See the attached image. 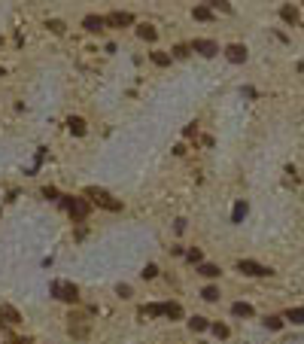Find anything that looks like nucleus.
<instances>
[{"mask_svg": "<svg viewBox=\"0 0 304 344\" xmlns=\"http://www.w3.org/2000/svg\"><path fill=\"white\" fill-rule=\"evenodd\" d=\"M85 198L88 201H95L98 207H103V210H122V201H116V198L110 195V192H103V189H98V186H88L85 189Z\"/></svg>", "mask_w": 304, "mask_h": 344, "instance_id": "f257e3e1", "label": "nucleus"}, {"mask_svg": "<svg viewBox=\"0 0 304 344\" xmlns=\"http://www.w3.org/2000/svg\"><path fill=\"white\" fill-rule=\"evenodd\" d=\"M52 296L55 299H61V302H70V305H76V299H79V289L70 283V280H55L52 283Z\"/></svg>", "mask_w": 304, "mask_h": 344, "instance_id": "f03ea898", "label": "nucleus"}, {"mask_svg": "<svg viewBox=\"0 0 304 344\" xmlns=\"http://www.w3.org/2000/svg\"><path fill=\"white\" fill-rule=\"evenodd\" d=\"M67 320H70V323H67V332H70V335H73V338H88V329H92V323H88L85 314H70Z\"/></svg>", "mask_w": 304, "mask_h": 344, "instance_id": "7ed1b4c3", "label": "nucleus"}, {"mask_svg": "<svg viewBox=\"0 0 304 344\" xmlns=\"http://www.w3.org/2000/svg\"><path fill=\"white\" fill-rule=\"evenodd\" d=\"M237 271H240V274H246V277H271V274H274L268 265H259V262H253V259H240V262H237Z\"/></svg>", "mask_w": 304, "mask_h": 344, "instance_id": "20e7f679", "label": "nucleus"}, {"mask_svg": "<svg viewBox=\"0 0 304 344\" xmlns=\"http://www.w3.org/2000/svg\"><path fill=\"white\" fill-rule=\"evenodd\" d=\"M67 210H70V216L73 220H85L88 216V198H67Z\"/></svg>", "mask_w": 304, "mask_h": 344, "instance_id": "39448f33", "label": "nucleus"}, {"mask_svg": "<svg viewBox=\"0 0 304 344\" xmlns=\"http://www.w3.org/2000/svg\"><path fill=\"white\" fill-rule=\"evenodd\" d=\"M192 52H198V55H204V58H213L219 52V46L213 43V40H195L192 43Z\"/></svg>", "mask_w": 304, "mask_h": 344, "instance_id": "423d86ee", "label": "nucleus"}, {"mask_svg": "<svg viewBox=\"0 0 304 344\" xmlns=\"http://www.w3.org/2000/svg\"><path fill=\"white\" fill-rule=\"evenodd\" d=\"M103 22L110 25V28H128V25L134 22V15H131V12H110Z\"/></svg>", "mask_w": 304, "mask_h": 344, "instance_id": "0eeeda50", "label": "nucleus"}, {"mask_svg": "<svg viewBox=\"0 0 304 344\" xmlns=\"http://www.w3.org/2000/svg\"><path fill=\"white\" fill-rule=\"evenodd\" d=\"M225 55H228V61L243 64V61H246V46H240V43H231V46L225 49Z\"/></svg>", "mask_w": 304, "mask_h": 344, "instance_id": "6e6552de", "label": "nucleus"}, {"mask_svg": "<svg viewBox=\"0 0 304 344\" xmlns=\"http://www.w3.org/2000/svg\"><path fill=\"white\" fill-rule=\"evenodd\" d=\"M82 28L92 31V34H101V31L106 28V22L101 19V15H85V19H82Z\"/></svg>", "mask_w": 304, "mask_h": 344, "instance_id": "1a4fd4ad", "label": "nucleus"}, {"mask_svg": "<svg viewBox=\"0 0 304 344\" xmlns=\"http://www.w3.org/2000/svg\"><path fill=\"white\" fill-rule=\"evenodd\" d=\"M0 320H6L9 326H15V323H22V314L15 311L12 305H0Z\"/></svg>", "mask_w": 304, "mask_h": 344, "instance_id": "9d476101", "label": "nucleus"}, {"mask_svg": "<svg viewBox=\"0 0 304 344\" xmlns=\"http://www.w3.org/2000/svg\"><path fill=\"white\" fill-rule=\"evenodd\" d=\"M162 317H168V320H180V317H183V307L176 305V302H168V305H162Z\"/></svg>", "mask_w": 304, "mask_h": 344, "instance_id": "9b49d317", "label": "nucleus"}, {"mask_svg": "<svg viewBox=\"0 0 304 344\" xmlns=\"http://www.w3.org/2000/svg\"><path fill=\"white\" fill-rule=\"evenodd\" d=\"M137 37H140V40H146V43H155L158 31H155L152 25H140V28H137Z\"/></svg>", "mask_w": 304, "mask_h": 344, "instance_id": "f8f14e48", "label": "nucleus"}, {"mask_svg": "<svg viewBox=\"0 0 304 344\" xmlns=\"http://www.w3.org/2000/svg\"><path fill=\"white\" fill-rule=\"evenodd\" d=\"M67 128H70V134L82 137V134H85V122H82L79 116H70V119H67Z\"/></svg>", "mask_w": 304, "mask_h": 344, "instance_id": "ddd939ff", "label": "nucleus"}, {"mask_svg": "<svg viewBox=\"0 0 304 344\" xmlns=\"http://www.w3.org/2000/svg\"><path fill=\"white\" fill-rule=\"evenodd\" d=\"M231 314H235V317H253V305H246V302H235V305H231Z\"/></svg>", "mask_w": 304, "mask_h": 344, "instance_id": "4468645a", "label": "nucleus"}, {"mask_svg": "<svg viewBox=\"0 0 304 344\" xmlns=\"http://www.w3.org/2000/svg\"><path fill=\"white\" fill-rule=\"evenodd\" d=\"M280 19H283L286 25H295V22H298V9H295V6H283V9H280Z\"/></svg>", "mask_w": 304, "mask_h": 344, "instance_id": "2eb2a0df", "label": "nucleus"}, {"mask_svg": "<svg viewBox=\"0 0 304 344\" xmlns=\"http://www.w3.org/2000/svg\"><path fill=\"white\" fill-rule=\"evenodd\" d=\"M192 15H195L198 22H210V19H213V9H210V6H195Z\"/></svg>", "mask_w": 304, "mask_h": 344, "instance_id": "dca6fc26", "label": "nucleus"}, {"mask_svg": "<svg viewBox=\"0 0 304 344\" xmlns=\"http://www.w3.org/2000/svg\"><path fill=\"white\" fill-rule=\"evenodd\" d=\"M149 58H152L155 67H168V64H170V55H168V52H152Z\"/></svg>", "mask_w": 304, "mask_h": 344, "instance_id": "f3484780", "label": "nucleus"}, {"mask_svg": "<svg viewBox=\"0 0 304 344\" xmlns=\"http://www.w3.org/2000/svg\"><path fill=\"white\" fill-rule=\"evenodd\" d=\"M286 320H292L295 326H304V307H292V311L286 314Z\"/></svg>", "mask_w": 304, "mask_h": 344, "instance_id": "a211bd4d", "label": "nucleus"}, {"mask_svg": "<svg viewBox=\"0 0 304 344\" xmlns=\"http://www.w3.org/2000/svg\"><path fill=\"white\" fill-rule=\"evenodd\" d=\"M189 326H192V332H204V329H210V323H207L204 317H192Z\"/></svg>", "mask_w": 304, "mask_h": 344, "instance_id": "6ab92c4d", "label": "nucleus"}, {"mask_svg": "<svg viewBox=\"0 0 304 344\" xmlns=\"http://www.w3.org/2000/svg\"><path fill=\"white\" fill-rule=\"evenodd\" d=\"M198 271H201L204 277H219V274H222V271H219V265H210V262H207V265H201Z\"/></svg>", "mask_w": 304, "mask_h": 344, "instance_id": "aec40b11", "label": "nucleus"}, {"mask_svg": "<svg viewBox=\"0 0 304 344\" xmlns=\"http://www.w3.org/2000/svg\"><path fill=\"white\" fill-rule=\"evenodd\" d=\"M210 329H213V335H216V338H228V335H231L225 323H213V326H210Z\"/></svg>", "mask_w": 304, "mask_h": 344, "instance_id": "412c9836", "label": "nucleus"}, {"mask_svg": "<svg viewBox=\"0 0 304 344\" xmlns=\"http://www.w3.org/2000/svg\"><path fill=\"white\" fill-rule=\"evenodd\" d=\"M243 216H246V204H243V201H237V204H235V213H231V220H235V223H240Z\"/></svg>", "mask_w": 304, "mask_h": 344, "instance_id": "4be33fe9", "label": "nucleus"}, {"mask_svg": "<svg viewBox=\"0 0 304 344\" xmlns=\"http://www.w3.org/2000/svg\"><path fill=\"white\" fill-rule=\"evenodd\" d=\"M201 296H204L207 302H216V299H219V289H216V286H204V293H201Z\"/></svg>", "mask_w": 304, "mask_h": 344, "instance_id": "5701e85b", "label": "nucleus"}, {"mask_svg": "<svg viewBox=\"0 0 304 344\" xmlns=\"http://www.w3.org/2000/svg\"><path fill=\"white\" fill-rule=\"evenodd\" d=\"M49 31H52V34H58V37H61V34H64V22L52 19V22H49Z\"/></svg>", "mask_w": 304, "mask_h": 344, "instance_id": "b1692460", "label": "nucleus"}, {"mask_svg": "<svg viewBox=\"0 0 304 344\" xmlns=\"http://www.w3.org/2000/svg\"><path fill=\"white\" fill-rule=\"evenodd\" d=\"M265 326H268V329H283V320H280V317H268Z\"/></svg>", "mask_w": 304, "mask_h": 344, "instance_id": "393cba45", "label": "nucleus"}, {"mask_svg": "<svg viewBox=\"0 0 304 344\" xmlns=\"http://www.w3.org/2000/svg\"><path fill=\"white\" fill-rule=\"evenodd\" d=\"M213 6L222 9V12H231V3H228V0H213Z\"/></svg>", "mask_w": 304, "mask_h": 344, "instance_id": "a878e982", "label": "nucleus"}, {"mask_svg": "<svg viewBox=\"0 0 304 344\" xmlns=\"http://www.w3.org/2000/svg\"><path fill=\"white\" fill-rule=\"evenodd\" d=\"M189 52H192L189 46H176V49H173V55H176V58H186V55H189Z\"/></svg>", "mask_w": 304, "mask_h": 344, "instance_id": "bb28decb", "label": "nucleus"}, {"mask_svg": "<svg viewBox=\"0 0 304 344\" xmlns=\"http://www.w3.org/2000/svg\"><path fill=\"white\" fill-rule=\"evenodd\" d=\"M155 274H158V268H155V265H146V271H143V277H146V280H152Z\"/></svg>", "mask_w": 304, "mask_h": 344, "instance_id": "cd10ccee", "label": "nucleus"}, {"mask_svg": "<svg viewBox=\"0 0 304 344\" xmlns=\"http://www.w3.org/2000/svg\"><path fill=\"white\" fill-rule=\"evenodd\" d=\"M189 262H201V250H189Z\"/></svg>", "mask_w": 304, "mask_h": 344, "instance_id": "c85d7f7f", "label": "nucleus"}, {"mask_svg": "<svg viewBox=\"0 0 304 344\" xmlns=\"http://www.w3.org/2000/svg\"><path fill=\"white\" fill-rule=\"evenodd\" d=\"M119 296L122 299H131V286H119Z\"/></svg>", "mask_w": 304, "mask_h": 344, "instance_id": "c756f323", "label": "nucleus"}, {"mask_svg": "<svg viewBox=\"0 0 304 344\" xmlns=\"http://www.w3.org/2000/svg\"><path fill=\"white\" fill-rule=\"evenodd\" d=\"M15 344H34L31 338H19V341H15Z\"/></svg>", "mask_w": 304, "mask_h": 344, "instance_id": "7c9ffc66", "label": "nucleus"}, {"mask_svg": "<svg viewBox=\"0 0 304 344\" xmlns=\"http://www.w3.org/2000/svg\"><path fill=\"white\" fill-rule=\"evenodd\" d=\"M0 76H3V70H0Z\"/></svg>", "mask_w": 304, "mask_h": 344, "instance_id": "2f4dec72", "label": "nucleus"}]
</instances>
